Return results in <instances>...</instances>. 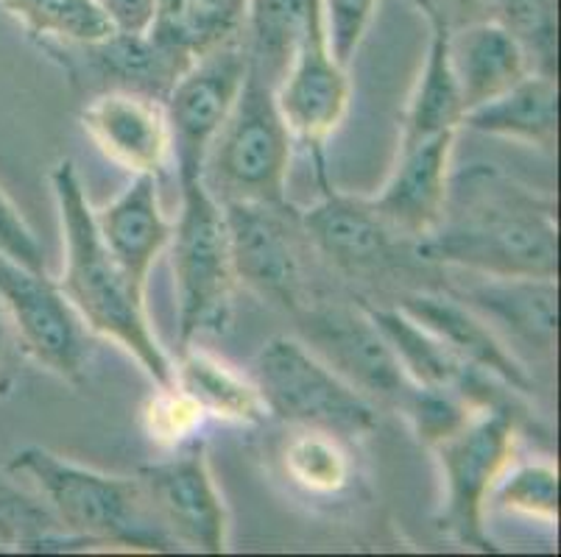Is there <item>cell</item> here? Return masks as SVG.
I'll use <instances>...</instances> for the list:
<instances>
[{"label": "cell", "instance_id": "cell-8", "mask_svg": "<svg viewBox=\"0 0 561 557\" xmlns=\"http://www.w3.org/2000/svg\"><path fill=\"white\" fill-rule=\"evenodd\" d=\"M238 282L285 313L297 315L313 301L305 268L310 245L299 212L288 204H221Z\"/></svg>", "mask_w": 561, "mask_h": 557}, {"label": "cell", "instance_id": "cell-26", "mask_svg": "<svg viewBox=\"0 0 561 557\" xmlns=\"http://www.w3.org/2000/svg\"><path fill=\"white\" fill-rule=\"evenodd\" d=\"M316 3L319 0H249L243 23L249 68L272 81L274 90L302 43Z\"/></svg>", "mask_w": 561, "mask_h": 557}, {"label": "cell", "instance_id": "cell-22", "mask_svg": "<svg viewBox=\"0 0 561 557\" xmlns=\"http://www.w3.org/2000/svg\"><path fill=\"white\" fill-rule=\"evenodd\" d=\"M76 54L87 56V61L101 73V79H115L112 90H131L151 95V98L165 104L168 92L173 90L176 79L191 68L193 54L176 45L160 43L149 31L142 34H121L115 31L112 37L101 43L76 45ZM59 54V50H56Z\"/></svg>", "mask_w": 561, "mask_h": 557}, {"label": "cell", "instance_id": "cell-36", "mask_svg": "<svg viewBox=\"0 0 561 557\" xmlns=\"http://www.w3.org/2000/svg\"><path fill=\"white\" fill-rule=\"evenodd\" d=\"M12 385V368H9V321L0 306V396Z\"/></svg>", "mask_w": 561, "mask_h": 557}, {"label": "cell", "instance_id": "cell-3", "mask_svg": "<svg viewBox=\"0 0 561 557\" xmlns=\"http://www.w3.org/2000/svg\"><path fill=\"white\" fill-rule=\"evenodd\" d=\"M9 472L23 474L39 490L48 513L65 535L93 546L165 552L173 541L162 533L137 477L87 468L43 446L12 454Z\"/></svg>", "mask_w": 561, "mask_h": 557}, {"label": "cell", "instance_id": "cell-13", "mask_svg": "<svg viewBox=\"0 0 561 557\" xmlns=\"http://www.w3.org/2000/svg\"><path fill=\"white\" fill-rule=\"evenodd\" d=\"M162 533L187 549L221 555L229 546V515L202 441H187L176 454L137 474Z\"/></svg>", "mask_w": 561, "mask_h": 557}, {"label": "cell", "instance_id": "cell-2", "mask_svg": "<svg viewBox=\"0 0 561 557\" xmlns=\"http://www.w3.org/2000/svg\"><path fill=\"white\" fill-rule=\"evenodd\" d=\"M59 227L65 243V270L56 279L68 295L87 329L112 340L135 357L157 387L173 385V362L157 340L146 315V293L129 282L115 263L95 227V209L90 207L73 160H59L50 171Z\"/></svg>", "mask_w": 561, "mask_h": 557}, {"label": "cell", "instance_id": "cell-14", "mask_svg": "<svg viewBox=\"0 0 561 557\" xmlns=\"http://www.w3.org/2000/svg\"><path fill=\"white\" fill-rule=\"evenodd\" d=\"M310 248L328 259L346 279L377 282L394 274L408 254H416L411 240L397 234L366 198L324 190L313 209L299 214Z\"/></svg>", "mask_w": 561, "mask_h": 557}, {"label": "cell", "instance_id": "cell-29", "mask_svg": "<svg viewBox=\"0 0 561 557\" xmlns=\"http://www.w3.org/2000/svg\"><path fill=\"white\" fill-rule=\"evenodd\" d=\"M556 0H494L492 18L500 20L528 50L539 73L556 76L559 65V20Z\"/></svg>", "mask_w": 561, "mask_h": 557}, {"label": "cell", "instance_id": "cell-11", "mask_svg": "<svg viewBox=\"0 0 561 557\" xmlns=\"http://www.w3.org/2000/svg\"><path fill=\"white\" fill-rule=\"evenodd\" d=\"M247 73L249 54L241 34L196 56L168 92L165 117L180 182L202 178L204 156L241 95Z\"/></svg>", "mask_w": 561, "mask_h": 557}, {"label": "cell", "instance_id": "cell-16", "mask_svg": "<svg viewBox=\"0 0 561 557\" xmlns=\"http://www.w3.org/2000/svg\"><path fill=\"white\" fill-rule=\"evenodd\" d=\"M81 129L106 160L135 176L160 178L171 156L165 104L142 92H99L81 109Z\"/></svg>", "mask_w": 561, "mask_h": 557}, {"label": "cell", "instance_id": "cell-35", "mask_svg": "<svg viewBox=\"0 0 561 557\" xmlns=\"http://www.w3.org/2000/svg\"><path fill=\"white\" fill-rule=\"evenodd\" d=\"M427 3L442 9V14L450 20L453 28L463 23H472V20L492 18L494 7V0H427Z\"/></svg>", "mask_w": 561, "mask_h": 557}, {"label": "cell", "instance_id": "cell-9", "mask_svg": "<svg viewBox=\"0 0 561 557\" xmlns=\"http://www.w3.org/2000/svg\"><path fill=\"white\" fill-rule=\"evenodd\" d=\"M0 306L20 349L37 365L79 387L90 365L87 324L48 270H32L0 254Z\"/></svg>", "mask_w": 561, "mask_h": 557}, {"label": "cell", "instance_id": "cell-32", "mask_svg": "<svg viewBox=\"0 0 561 557\" xmlns=\"http://www.w3.org/2000/svg\"><path fill=\"white\" fill-rule=\"evenodd\" d=\"M319 3L330 48H333L335 59L344 68H350V61L358 54L380 0H319Z\"/></svg>", "mask_w": 561, "mask_h": 557}, {"label": "cell", "instance_id": "cell-17", "mask_svg": "<svg viewBox=\"0 0 561 557\" xmlns=\"http://www.w3.org/2000/svg\"><path fill=\"white\" fill-rule=\"evenodd\" d=\"M382 337L389 340L400 360L402 371L416 387L425 391H450L469 398L478 407H492L503 402L497 393V380L467 365L442 337L433 335L420 321L402 313L400 306L364 304Z\"/></svg>", "mask_w": 561, "mask_h": 557}, {"label": "cell", "instance_id": "cell-33", "mask_svg": "<svg viewBox=\"0 0 561 557\" xmlns=\"http://www.w3.org/2000/svg\"><path fill=\"white\" fill-rule=\"evenodd\" d=\"M0 254L12 263L32 270H45L43 245L34 237L32 227L25 223L20 209L14 207L12 198L0 190Z\"/></svg>", "mask_w": 561, "mask_h": 557}, {"label": "cell", "instance_id": "cell-15", "mask_svg": "<svg viewBox=\"0 0 561 557\" xmlns=\"http://www.w3.org/2000/svg\"><path fill=\"white\" fill-rule=\"evenodd\" d=\"M458 131H442L397 151L394 171L377 196L366 198L397 234L416 243L445 218L450 201V160Z\"/></svg>", "mask_w": 561, "mask_h": 557}, {"label": "cell", "instance_id": "cell-20", "mask_svg": "<svg viewBox=\"0 0 561 557\" xmlns=\"http://www.w3.org/2000/svg\"><path fill=\"white\" fill-rule=\"evenodd\" d=\"M450 59L463 115L512 90L534 70L523 43L494 18L456 25L450 34Z\"/></svg>", "mask_w": 561, "mask_h": 557}, {"label": "cell", "instance_id": "cell-24", "mask_svg": "<svg viewBox=\"0 0 561 557\" xmlns=\"http://www.w3.org/2000/svg\"><path fill=\"white\" fill-rule=\"evenodd\" d=\"M463 290V304L472 306L481 318H492L506 326L514 337L537 346L550 355L556 340V279H492Z\"/></svg>", "mask_w": 561, "mask_h": 557}, {"label": "cell", "instance_id": "cell-23", "mask_svg": "<svg viewBox=\"0 0 561 557\" xmlns=\"http://www.w3.org/2000/svg\"><path fill=\"white\" fill-rule=\"evenodd\" d=\"M461 129L553 153L559 140V81L550 73L530 70L512 90L469 109L461 117Z\"/></svg>", "mask_w": 561, "mask_h": 557}, {"label": "cell", "instance_id": "cell-27", "mask_svg": "<svg viewBox=\"0 0 561 557\" xmlns=\"http://www.w3.org/2000/svg\"><path fill=\"white\" fill-rule=\"evenodd\" d=\"M0 7L48 54L101 43L115 34L95 0H0Z\"/></svg>", "mask_w": 561, "mask_h": 557}, {"label": "cell", "instance_id": "cell-34", "mask_svg": "<svg viewBox=\"0 0 561 557\" xmlns=\"http://www.w3.org/2000/svg\"><path fill=\"white\" fill-rule=\"evenodd\" d=\"M121 34H142L154 18V0H95Z\"/></svg>", "mask_w": 561, "mask_h": 557}, {"label": "cell", "instance_id": "cell-25", "mask_svg": "<svg viewBox=\"0 0 561 557\" xmlns=\"http://www.w3.org/2000/svg\"><path fill=\"white\" fill-rule=\"evenodd\" d=\"M173 385L185 391L204 418H221L232 423H260L268 418L254 380H247L229 362L210 351L185 346L173 365Z\"/></svg>", "mask_w": 561, "mask_h": 557}, {"label": "cell", "instance_id": "cell-31", "mask_svg": "<svg viewBox=\"0 0 561 557\" xmlns=\"http://www.w3.org/2000/svg\"><path fill=\"white\" fill-rule=\"evenodd\" d=\"M202 421L204 413L198 410L196 402L176 385L157 387L154 396H151L149 402H146V407H142V427H146V436L168 449H180L182 443L193 441V436H196V429L202 427Z\"/></svg>", "mask_w": 561, "mask_h": 557}, {"label": "cell", "instance_id": "cell-30", "mask_svg": "<svg viewBox=\"0 0 561 557\" xmlns=\"http://www.w3.org/2000/svg\"><path fill=\"white\" fill-rule=\"evenodd\" d=\"M500 508L553 527L559 521V472L553 463H525L506 468L494 485Z\"/></svg>", "mask_w": 561, "mask_h": 557}, {"label": "cell", "instance_id": "cell-12", "mask_svg": "<svg viewBox=\"0 0 561 557\" xmlns=\"http://www.w3.org/2000/svg\"><path fill=\"white\" fill-rule=\"evenodd\" d=\"M274 95H277V106L288 123L290 135L313 156L321 190H330L328 176H324V146L350 109L352 90L346 68L330 48L321 3H316L302 43Z\"/></svg>", "mask_w": 561, "mask_h": 557}, {"label": "cell", "instance_id": "cell-21", "mask_svg": "<svg viewBox=\"0 0 561 557\" xmlns=\"http://www.w3.org/2000/svg\"><path fill=\"white\" fill-rule=\"evenodd\" d=\"M416 9L425 18L431 43H427L425 65L420 70V81L413 86L411 101H408L405 120H402L400 148L416 146L442 131L461 129L463 104L458 92L456 73H453L450 59V34L453 23L427 0H413Z\"/></svg>", "mask_w": 561, "mask_h": 557}, {"label": "cell", "instance_id": "cell-5", "mask_svg": "<svg viewBox=\"0 0 561 557\" xmlns=\"http://www.w3.org/2000/svg\"><path fill=\"white\" fill-rule=\"evenodd\" d=\"M254 385L268 416L290 427L321 429L346 443L369 438L380 421L375 402L297 337H272L257 351Z\"/></svg>", "mask_w": 561, "mask_h": 557}, {"label": "cell", "instance_id": "cell-18", "mask_svg": "<svg viewBox=\"0 0 561 557\" xmlns=\"http://www.w3.org/2000/svg\"><path fill=\"white\" fill-rule=\"evenodd\" d=\"M397 306L420 321L422 326H427L433 335L442 337L467 365L489 374L517 396L534 393V380L528 376L523 362L500 340L489 321L481 318L461 299L438 293V290H408L400 295Z\"/></svg>", "mask_w": 561, "mask_h": 557}, {"label": "cell", "instance_id": "cell-1", "mask_svg": "<svg viewBox=\"0 0 561 557\" xmlns=\"http://www.w3.org/2000/svg\"><path fill=\"white\" fill-rule=\"evenodd\" d=\"M461 209L413 248L427 265H450L492 279H556L559 227L550 198L481 167L467 178Z\"/></svg>", "mask_w": 561, "mask_h": 557}, {"label": "cell", "instance_id": "cell-7", "mask_svg": "<svg viewBox=\"0 0 561 557\" xmlns=\"http://www.w3.org/2000/svg\"><path fill=\"white\" fill-rule=\"evenodd\" d=\"M514 449V402L483 407L458 432L433 446L445 474V504L438 524L456 544L476 552H497L486 533V502L512 466Z\"/></svg>", "mask_w": 561, "mask_h": 557}, {"label": "cell", "instance_id": "cell-19", "mask_svg": "<svg viewBox=\"0 0 561 557\" xmlns=\"http://www.w3.org/2000/svg\"><path fill=\"white\" fill-rule=\"evenodd\" d=\"M95 227L129 282L146 293L151 268L173 237V221L162 212L157 176H135L115 201L95 212Z\"/></svg>", "mask_w": 561, "mask_h": 557}, {"label": "cell", "instance_id": "cell-4", "mask_svg": "<svg viewBox=\"0 0 561 557\" xmlns=\"http://www.w3.org/2000/svg\"><path fill=\"white\" fill-rule=\"evenodd\" d=\"M290 140L274 84L249 68L241 95L204 156V187L218 204H288Z\"/></svg>", "mask_w": 561, "mask_h": 557}, {"label": "cell", "instance_id": "cell-10", "mask_svg": "<svg viewBox=\"0 0 561 557\" xmlns=\"http://www.w3.org/2000/svg\"><path fill=\"white\" fill-rule=\"evenodd\" d=\"M305 344L339 371L352 387L380 405L405 407L416 385L408 380L394 349L364 304L313 299L297 313Z\"/></svg>", "mask_w": 561, "mask_h": 557}, {"label": "cell", "instance_id": "cell-6", "mask_svg": "<svg viewBox=\"0 0 561 557\" xmlns=\"http://www.w3.org/2000/svg\"><path fill=\"white\" fill-rule=\"evenodd\" d=\"M182 207L173 223L171 257L176 279L180 349L202 335H221L232 324V301L238 276L224 207L202 178L180 182Z\"/></svg>", "mask_w": 561, "mask_h": 557}, {"label": "cell", "instance_id": "cell-28", "mask_svg": "<svg viewBox=\"0 0 561 557\" xmlns=\"http://www.w3.org/2000/svg\"><path fill=\"white\" fill-rule=\"evenodd\" d=\"M283 468L294 485L316 497H333L350 485L352 460L346 441L321 429L294 427L283 446Z\"/></svg>", "mask_w": 561, "mask_h": 557}]
</instances>
